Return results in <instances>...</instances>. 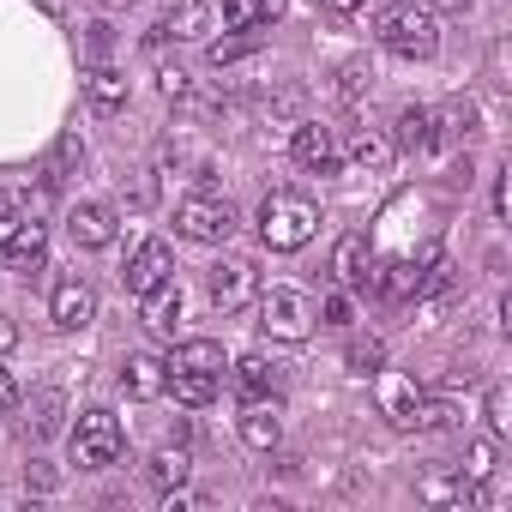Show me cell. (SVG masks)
I'll return each mask as SVG.
<instances>
[{
	"instance_id": "1",
	"label": "cell",
	"mask_w": 512,
	"mask_h": 512,
	"mask_svg": "<svg viewBox=\"0 0 512 512\" xmlns=\"http://www.w3.org/2000/svg\"><path fill=\"white\" fill-rule=\"evenodd\" d=\"M169 392H175V404H187V410H205L211 398H217V386H223V344H211V338H187L169 362Z\"/></svg>"
},
{
	"instance_id": "2",
	"label": "cell",
	"mask_w": 512,
	"mask_h": 512,
	"mask_svg": "<svg viewBox=\"0 0 512 512\" xmlns=\"http://www.w3.org/2000/svg\"><path fill=\"white\" fill-rule=\"evenodd\" d=\"M314 235H320V205H314L308 193H290V187L266 193V205H260V241H266L272 253H296V247H308Z\"/></svg>"
},
{
	"instance_id": "3",
	"label": "cell",
	"mask_w": 512,
	"mask_h": 512,
	"mask_svg": "<svg viewBox=\"0 0 512 512\" xmlns=\"http://www.w3.org/2000/svg\"><path fill=\"white\" fill-rule=\"evenodd\" d=\"M380 43L392 49V55H404V61H428L434 49H440V25H434V13L428 7H386L380 13Z\"/></svg>"
},
{
	"instance_id": "4",
	"label": "cell",
	"mask_w": 512,
	"mask_h": 512,
	"mask_svg": "<svg viewBox=\"0 0 512 512\" xmlns=\"http://www.w3.org/2000/svg\"><path fill=\"white\" fill-rule=\"evenodd\" d=\"M314 302L302 296V290H290V284H278V290H266L260 296V332L266 338H278V344H302L308 332H314Z\"/></svg>"
},
{
	"instance_id": "5",
	"label": "cell",
	"mask_w": 512,
	"mask_h": 512,
	"mask_svg": "<svg viewBox=\"0 0 512 512\" xmlns=\"http://www.w3.org/2000/svg\"><path fill=\"white\" fill-rule=\"evenodd\" d=\"M235 205L229 199H217V193H193V199H181V211H175V229L187 235V241H205V247H223L229 235H235Z\"/></svg>"
},
{
	"instance_id": "6",
	"label": "cell",
	"mask_w": 512,
	"mask_h": 512,
	"mask_svg": "<svg viewBox=\"0 0 512 512\" xmlns=\"http://www.w3.org/2000/svg\"><path fill=\"white\" fill-rule=\"evenodd\" d=\"M121 416H109V410H85L79 416V428H73V464L79 470H109L115 458H121Z\"/></svg>"
},
{
	"instance_id": "7",
	"label": "cell",
	"mask_w": 512,
	"mask_h": 512,
	"mask_svg": "<svg viewBox=\"0 0 512 512\" xmlns=\"http://www.w3.org/2000/svg\"><path fill=\"white\" fill-rule=\"evenodd\" d=\"M205 290H211V302L223 308V314H241L253 296H260V272H253V260H217L211 272H205Z\"/></svg>"
},
{
	"instance_id": "8",
	"label": "cell",
	"mask_w": 512,
	"mask_h": 512,
	"mask_svg": "<svg viewBox=\"0 0 512 512\" xmlns=\"http://www.w3.org/2000/svg\"><path fill=\"white\" fill-rule=\"evenodd\" d=\"M290 157H296L308 175H338V169H344V145H338V133H332L326 121H302L296 139H290Z\"/></svg>"
},
{
	"instance_id": "9",
	"label": "cell",
	"mask_w": 512,
	"mask_h": 512,
	"mask_svg": "<svg viewBox=\"0 0 512 512\" xmlns=\"http://www.w3.org/2000/svg\"><path fill=\"white\" fill-rule=\"evenodd\" d=\"M121 278H127V290H133V296H151L157 284H169V278H175V247H169V241H145L133 260H127V272H121Z\"/></svg>"
},
{
	"instance_id": "10",
	"label": "cell",
	"mask_w": 512,
	"mask_h": 512,
	"mask_svg": "<svg viewBox=\"0 0 512 512\" xmlns=\"http://www.w3.org/2000/svg\"><path fill=\"white\" fill-rule=\"evenodd\" d=\"M49 314H55V326H61V332H85V326L97 320V290H91L85 278H67V284H55Z\"/></svg>"
},
{
	"instance_id": "11",
	"label": "cell",
	"mask_w": 512,
	"mask_h": 512,
	"mask_svg": "<svg viewBox=\"0 0 512 512\" xmlns=\"http://www.w3.org/2000/svg\"><path fill=\"white\" fill-rule=\"evenodd\" d=\"M332 278L350 284V290H374V247H368V235H344L332 247Z\"/></svg>"
},
{
	"instance_id": "12",
	"label": "cell",
	"mask_w": 512,
	"mask_h": 512,
	"mask_svg": "<svg viewBox=\"0 0 512 512\" xmlns=\"http://www.w3.org/2000/svg\"><path fill=\"white\" fill-rule=\"evenodd\" d=\"M43 247H49V223L43 217H19L13 223V241H7V266L25 272V278H37L43 272Z\"/></svg>"
},
{
	"instance_id": "13",
	"label": "cell",
	"mask_w": 512,
	"mask_h": 512,
	"mask_svg": "<svg viewBox=\"0 0 512 512\" xmlns=\"http://www.w3.org/2000/svg\"><path fill=\"white\" fill-rule=\"evenodd\" d=\"M374 380H380V404H386V416L398 422V428H416V410H422V392L404 380V374H392V368H374Z\"/></svg>"
},
{
	"instance_id": "14",
	"label": "cell",
	"mask_w": 512,
	"mask_h": 512,
	"mask_svg": "<svg viewBox=\"0 0 512 512\" xmlns=\"http://www.w3.org/2000/svg\"><path fill=\"white\" fill-rule=\"evenodd\" d=\"M67 235L79 241V247H109L115 241V211L109 205H73V217H67Z\"/></svg>"
},
{
	"instance_id": "15",
	"label": "cell",
	"mask_w": 512,
	"mask_h": 512,
	"mask_svg": "<svg viewBox=\"0 0 512 512\" xmlns=\"http://www.w3.org/2000/svg\"><path fill=\"white\" fill-rule=\"evenodd\" d=\"M121 386H127L133 398H163V392H169L163 356H127V362H121Z\"/></svg>"
},
{
	"instance_id": "16",
	"label": "cell",
	"mask_w": 512,
	"mask_h": 512,
	"mask_svg": "<svg viewBox=\"0 0 512 512\" xmlns=\"http://www.w3.org/2000/svg\"><path fill=\"white\" fill-rule=\"evenodd\" d=\"M241 440H247L253 452H272V446L284 440L278 410H272V404H260V398H247V410H241Z\"/></svg>"
},
{
	"instance_id": "17",
	"label": "cell",
	"mask_w": 512,
	"mask_h": 512,
	"mask_svg": "<svg viewBox=\"0 0 512 512\" xmlns=\"http://www.w3.org/2000/svg\"><path fill=\"white\" fill-rule=\"evenodd\" d=\"M470 127H476V109H470V103H440V109H428V145H458V139H470Z\"/></svg>"
},
{
	"instance_id": "18",
	"label": "cell",
	"mask_w": 512,
	"mask_h": 512,
	"mask_svg": "<svg viewBox=\"0 0 512 512\" xmlns=\"http://www.w3.org/2000/svg\"><path fill=\"white\" fill-rule=\"evenodd\" d=\"M211 25V7L205 0H169V13H163V25L151 31V43H163V37H199Z\"/></svg>"
},
{
	"instance_id": "19",
	"label": "cell",
	"mask_w": 512,
	"mask_h": 512,
	"mask_svg": "<svg viewBox=\"0 0 512 512\" xmlns=\"http://www.w3.org/2000/svg\"><path fill=\"white\" fill-rule=\"evenodd\" d=\"M85 97H91V109H103V115H115V109H127V73H115V67H91L85 73Z\"/></svg>"
},
{
	"instance_id": "20",
	"label": "cell",
	"mask_w": 512,
	"mask_h": 512,
	"mask_svg": "<svg viewBox=\"0 0 512 512\" xmlns=\"http://www.w3.org/2000/svg\"><path fill=\"white\" fill-rule=\"evenodd\" d=\"M85 169V139L79 133H61L55 145H49V157H43V187H61L67 175H79Z\"/></svg>"
},
{
	"instance_id": "21",
	"label": "cell",
	"mask_w": 512,
	"mask_h": 512,
	"mask_svg": "<svg viewBox=\"0 0 512 512\" xmlns=\"http://www.w3.org/2000/svg\"><path fill=\"white\" fill-rule=\"evenodd\" d=\"M145 302V326L157 332V338H169L175 332V320H181V284L169 278V284H157L151 296H139Z\"/></svg>"
},
{
	"instance_id": "22",
	"label": "cell",
	"mask_w": 512,
	"mask_h": 512,
	"mask_svg": "<svg viewBox=\"0 0 512 512\" xmlns=\"http://www.w3.org/2000/svg\"><path fill=\"white\" fill-rule=\"evenodd\" d=\"M145 476H151L157 488H187V476H193L187 446H157V452L145 458Z\"/></svg>"
},
{
	"instance_id": "23",
	"label": "cell",
	"mask_w": 512,
	"mask_h": 512,
	"mask_svg": "<svg viewBox=\"0 0 512 512\" xmlns=\"http://www.w3.org/2000/svg\"><path fill=\"white\" fill-rule=\"evenodd\" d=\"M284 13V0H223V25L229 31H260Z\"/></svg>"
},
{
	"instance_id": "24",
	"label": "cell",
	"mask_w": 512,
	"mask_h": 512,
	"mask_svg": "<svg viewBox=\"0 0 512 512\" xmlns=\"http://www.w3.org/2000/svg\"><path fill=\"white\" fill-rule=\"evenodd\" d=\"M235 392H241V398H266V392H278V368H272L266 356H241V362H235Z\"/></svg>"
},
{
	"instance_id": "25",
	"label": "cell",
	"mask_w": 512,
	"mask_h": 512,
	"mask_svg": "<svg viewBox=\"0 0 512 512\" xmlns=\"http://www.w3.org/2000/svg\"><path fill=\"white\" fill-rule=\"evenodd\" d=\"M422 500L428 506H464V500H476V482H464V476H422Z\"/></svg>"
},
{
	"instance_id": "26",
	"label": "cell",
	"mask_w": 512,
	"mask_h": 512,
	"mask_svg": "<svg viewBox=\"0 0 512 512\" xmlns=\"http://www.w3.org/2000/svg\"><path fill=\"white\" fill-rule=\"evenodd\" d=\"M392 151H428V109H398V133H392Z\"/></svg>"
},
{
	"instance_id": "27",
	"label": "cell",
	"mask_w": 512,
	"mask_h": 512,
	"mask_svg": "<svg viewBox=\"0 0 512 512\" xmlns=\"http://www.w3.org/2000/svg\"><path fill=\"white\" fill-rule=\"evenodd\" d=\"M350 157H356L362 169H386V163H392V139H380L374 127H362V133L350 139Z\"/></svg>"
},
{
	"instance_id": "28",
	"label": "cell",
	"mask_w": 512,
	"mask_h": 512,
	"mask_svg": "<svg viewBox=\"0 0 512 512\" xmlns=\"http://www.w3.org/2000/svg\"><path fill=\"white\" fill-rule=\"evenodd\" d=\"M368 85H374V67H368V61H362V55H356V61H344V67H338V97H344V103H356V97H362V91H368Z\"/></svg>"
},
{
	"instance_id": "29",
	"label": "cell",
	"mask_w": 512,
	"mask_h": 512,
	"mask_svg": "<svg viewBox=\"0 0 512 512\" xmlns=\"http://www.w3.org/2000/svg\"><path fill=\"white\" fill-rule=\"evenodd\" d=\"M61 428V392H37L31 398V434H55Z\"/></svg>"
},
{
	"instance_id": "30",
	"label": "cell",
	"mask_w": 512,
	"mask_h": 512,
	"mask_svg": "<svg viewBox=\"0 0 512 512\" xmlns=\"http://www.w3.org/2000/svg\"><path fill=\"white\" fill-rule=\"evenodd\" d=\"M458 476H464V482H476V488H482V482H488V476H494V440H476V446H470V458H464V464H458Z\"/></svg>"
},
{
	"instance_id": "31",
	"label": "cell",
	"mask_w": 512,
	"mask_h": 512,
	"mask_svg": "<svg viewBox=\"0 0 512 512\" xmlns=\"http://www.w3.org/2000/svg\"><path fill=\"white\" fill-rule=\"evenodd\" d=\"M344 362H350L356 374H374V368L386 362V344H380V338H356V344L344 350Z\"/></svg>"
},
{
	"instance_id": "32",
	"label": "cell",
	"mask_w": 512,
	"mask_h": 512,
	"mask_svg": "<svg viewBox=\"0 0 512 512\" xmlns=\"http://www.w3.org/2000/svg\"><path fill=\"white\" fill-rule=\"evenodd\" d=\"M253 49V31H241V37H217L211 43V67H229V61H241Z\"/></svg>"
},
{
	"instance_id": "33",
	"label": "cell",
	"mask_w": 512,
	"mask_h": 512,
	"mask_svg": "<svg viewBox=\"0 0 512 512\" xmlns=\"http://www.w3.org/2000/svg\"><path fill=\"white\" fill-rule=\"evenodd\" d=\"M482 410H488V428H494V434L512 428V416H506V386H488V404H482Z\"/></svg>"
},
{
	"instance_id": "34",
	"label": "cell",
	"mask_w": 512,
	"mask_h": 512,
	"mask_svg": "<svg viewBox=\"0 0 512 512\" xmlns=\"http://www.w3.org/2000/svg\"><path fill=\"white\" fill-rule=\"evenodd\" d=\"M320 314H326V326H350V296H338V290H332Z\"/></svg>"
},
{
	"instance_id": "35",
	"label": "cell",
	"mask_w": 512,
	"mask_h": 512,
	"mask_svg": "<svg viewBox=\"0 0 512 512\" xmlns=\"http://www.w3.org/2000/svg\"><path fill=\"white\" fill-rule=\"evenodd\" d=\"M157 85H163V97H187V73H181V67H163Z\"/></svg>"
},
{
	"instance_id": "36",
	"label": "cell",
	"mask_w": 512,
	"mask_h": 512,
	"mask_svg": "<svg viewBox=\"0 0 512 512\" xmlns=\"http://www.w3.org/2000/svg\"><path fill=\"white\" fill-rule=\"evenodd\" d=\"M19 344V326H13V314H0V356H7Z\"/></svg>"
},
{
	"instance_id": "37",
	"label": "cell",
	"mask_w": 512,
	"mask_h": 512,
	"mask_svg": "<svg viewBox=\"0 0 512 512\" xmlns=\"http://www.w3.org/2000/svg\"><path fill=\"white\" fill-rule=\"evenodd\" d=\"M13 398H19V386H13V374L0 368V410H13Z\"/></svg>"
},
{
	"instance_id": "38",
	"label": "cell",
	"mask_w": 512,
	"mask_h": 512,
	"mask_svg": "<svg viewBox=\"0 0 512 512\" xmlns=\"http://www.w3.org/2000/svg\"><path fill=\"white\" fill-rule=\"evenodd\" d=\"M13 223H19L13 211H0V260H7V241H13Z\"/></svg>"
},
{
	"instance_id": "39",
	"label": "cell",
	"mask_w": 512,
	"mask_h": 512,
	"mask_svg": "<svg viewBox=\"0 0 512 512\" xmlns=\"http://www.w3.org/2000/svg\"><path fill=\"white\" fill-rule=\"evenodd\" d=\"M320 7H326V13H338V19H350V13L362 7V0H320Z\"/></svg>"
},
{
	"instance_id": "40",
	"label": "cell",
	"mask_w": 512,
	"mask_h": 512,
	"mask_svg": "<svg viewBox=\"0 0 512 512\" xmlns=\"http://www.w3.org/2000/svg\"><path fill=\"white\" fill-rule=\"evenodd\" d=\"M91 55H109V25H91Z\"/></svg>"
},
{
	"instance_id": "41",
	"label": "cell",
	"mask_w": 512,
	"mask_h": 512,
	"mask_svg": "<svg viewBox=\"0 0 512 512\" xmlns=\"http://www.w3.org/2000/svg\"><path fill=\"white\" fill-rule=\"evenodd\" d=\"M434 7H470V0H434Z\"/></svg>"
},
{
	"instance_id": "42",
	"label": "cell",
	"mask_w": 512,
	"mask_h": 512,
	"mask_svg": "<svg viewBox=\"0 0 512 512\" xmlns=\"http://www.w3.org/2000/svg\"><path fill=\"white\" fill-rule=\"evenodd\" d=\"M103 7H133V0H103Z\"/></svg>"
},
{
	"instance_id": "43",
	"label": "cell",
	"mask_w": 512,
	"mask_h": 512,
	"mask_svg": "<svg viewBox=\"0 0 512 512\" xmlns=\"http://www.w3.org/2000/svg\"><path fill=\"white\" fill-rule=\"evenodd\" d=\"M43 7H55V0H43Z\"/></svg>"
}]
</instances>
